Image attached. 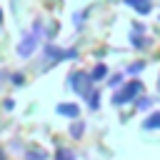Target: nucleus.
Segmentation results:
<instances>
[{
  "label": "nucleus",
  "mask_w": 160,
  "mask_h": 160,
  "mask_svg": "<svg viewBox=\"0 0 160 160\" xmlns=\"http://www.w3.org/2000/svg\"><path fill=\"white\" fill-rule=\"evenodd\" d=\"M138 90H140V85H138V82L128 85V88H125V90H122L120 95H115V102H118V105H122V100H125V98H132V95H135Z\"/></svg>",
  "instance_id": "1"
},
{
  "label": "nucleus",
  "mask_w": 160,
  "mask_h": 160,
  "mask_svg": "<svg viewBox=\"0 0 160 160\" xmlns=\"http://www.w3.org/2000/svg\"><path fill=\"white\" fill-rule=\"evenodd\" d=\"M35 50V38H25V45H20V55L25 58V55H30Z\"/></svg>",
  "instance_id": "2"
},
{
  "label": "nucleus",
  "mask_w": 160,
  "mask_h": 160,
  "mask_svg": "<svg viewBox=\"0 0 160 160\" xmlns=\"http://www.w3.org/2000/svg\"><path fill=\"white\" fill-rule=\"evenodd\" d=\"M58 112H60V115H78V108H75V105H60Z\"/></svg>",
  "instance_id": "3"
},
{
  "label": "nucleus",
  "mask_w": 160,
  "mask_h": 160,
  "mask_svg": "<svg viewBox=\"0 0 160 160\" xmlns=\"http://www.w3.org/2000/svg\"><path fill=\"white\" fill-rule=\"evenodd\" d=\"M158 125H160V112H158V115H152V118L145 122V128H158Z\"/></svg>",
  "instance_id": "4"
},
{
  "label": "nucleus",
  "mask_w": 160,
  "mask_h": 160,
  "mask_svg": "<svg viewBox=\"0 0 160 160\" xmlns=\"http://www.w3.org/2000/svg\"><path fill=\"white\" fill-rule=\"evenodd\" d=\"M102 75H105V68H102V65H100V68H95V72H92V78H102Z\"/></svg>",
  "instance_id": "5"
},
{
  "label": "nucleus",
  "mask_w": 160,
  "mask_h": 160,
  "mask_svg": "<svg viewBox=\"0 0 160 160\" xmlns=\"http://www.w3.org/2000/svg\"><path fill=\"white\" fill-rule=\"evenodd\" d=\"M0 160H2V152H0Z\"/></svg>",
  "instance_id": "6"
},
{
  "label": "nucleus",
  "mask_w": 160,
  "mask_h": 160,
  "mask_svg": "<svg viewBox=\"0 0 160 160\" xmlns=\"http://www.w3.org/2000/svg\"><path fill=\"white\" fill-rule=\"evenodd\" d=\"M0 22H2V15H0Z\"/></svg>",
  "instance_id": "7"
}]
</instances>
